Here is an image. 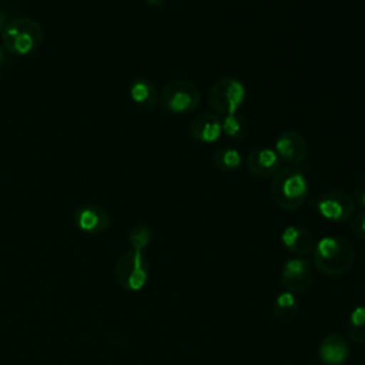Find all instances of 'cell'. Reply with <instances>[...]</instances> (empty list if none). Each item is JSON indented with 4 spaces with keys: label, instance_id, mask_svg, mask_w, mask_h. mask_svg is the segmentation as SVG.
Instances as JSON below:
<instances>
[{
    "label": "cell",
    "instance_id": "1",
    "mask_svg": "<svg viewBox=\"0 0 365 365\" xmlns=\"http://www.w3.org/2000/svg\"><path fill=\"white\" fill-rule=\"evenodd\" d=\"M355 261V250L352 244L338 235L322 237L314 247L315 268L328 275L339 277L351 269Z\"/></svg>",
    "mask_w": 365,
    "mask_h": 365
},
{
    "label": "cell",
    "instance_id": "2",
    "mask_svg": "<svg viewBox=\"0 0 365 365\" xmlns=\"http://www.w3.org/2000/svg\"><path fill=\"white\" fill-rule=\"evenodd\" d=\"M269 194L281 210H298L305 204L309 194L307 175L295 167L279 168L271 181Z\"/></svg>",
    "mask_w": 365,
    "mask_h": 365
},
{
    "label": "cell",
    "instance_id": "3",
    "mask_svg": "<svg viewBox=\"0 0 365 365\" xmlns=\"http://www.w3.org/2000/svg\"><path fill=\"white\" fill-rule=\"evenodd\" d=\"M3 46L19 56H26L38 48L43 41V29L29 17H16L1 30Z\"/></svg>",
    "mask_w": 365,
    "mask_h": 365
},
{
    "label": "cell",
    "instance_id": "4",
    "mask_svg": "<svg viewBox=\"0 0 365 365\" xmlns=\"http://www.w3.org/2000/svg\"><path fill=\"white\" fill-rule=\"evenodd\" d=\"M201 101L200 88L188 80H173L165 84L158 96L163 111L168 114H187L194 111Z\"/></svg>",
    "mask_w": 365,
    "mask_h": 365
},
{
    "label": "cell",
    "instance_id": "5",
    "mask_svg": "<svg viewBox=\"0 0 365 365\" xmlns=\"http://www.w3.org/2000/svg\"><path fill=\"white\" fill-rule=\"evenodd\" d=\"M150 277V264L143 251L130 250L120 255L114 267L117 284L127 291H140Z\"/></svg>",
    "mask_w": 365,
    "mask_h": 365
},
{
    "label": "cell",
    "instance_id": "6",
    "mask_svg": "<svg viewBox=\"0 0 365 365\" xmlns=\"http://www.w3.org/2000/svg\"><path fill=\"white\" fill-rule=\"evenodd\" d=\"M208 100L218 114H222L224 117L237 114L247 100V88L237 77L225 76L211 86Z\"/></svg>",
    "mask_w": 365,
    "mask_h": 365
},
{
    "label": "cell",
    "instance_id": "7",
    "mask_svg": "<svg viewBox=\"0 0 365 365\" xmlns=\"http://www.w3.org/2000/svg\"><path fill=\"white\" fill-rule=\"evenodd\" d=\"M318 214L332 222L348 221L356 210V202L351 194L341 188L324 191L315 201Z\"/></svg>",
    "mask_w": 365,
    "mask_h": 365
},
{
    "label": "cell",
    "instance_id": "8",
    "mask_svg": "<svg viewBox=\"0 0 365 365\" xmlns=\"http://www.w3.org/2000/svg\"><path fill=\"white\" fill-rule=\"evenodd\" d=\"M314 279V265L302 257L288 259L281 271V281L287 291L292 294L305 292Z\"/></svg>",
    "mask_w": 365,
    "mask_h": 365
},
{
    "label": "cell",
    "instance_id": "9",
    "mask_svg": "<svg viewBox=\"0 0 365 365\" xmlns=\"http://www.w3.org/2000/svg\"><path fill=\"white\" fill-rule=\"evenodd\" d=\"M274 150L281 160L291 165H298L308 155V143L302 134L294 130L282 131L275 140Z\"/></svg>",
    "mask_w": 365,
    "mask_h": 365
},
{
    "label": "cell",
    "instance_id": "10",
    "mask_svg": "<svg viewBox=\"0 0 365 365\" xmlns=\"http://www.w3.org/2000/svg\"><path fill=\"white\" fill-rule=\"evenodd\" d=\"M188 134L200 144H212L222 135L221 118L210 111L200 113L190 121Z\"/></svg>",
    "mask_w": 365,
    "mask_h": 365
},
{
    "label": "cell",
    "instance_id": "11",
    "mask_svg": "<svg viewBox=\"0 0 365 365\" xmlns=\"http://www.w3.org/2000/svg\"><path fill=\"white\" fill-rule=\"evenodd\" d=\"M73 217L77 228L87 234H101L110 227L108 212L96 204H86L78 207Z\"/></svg>",
    "mask_w": 365,
    "mask_h": 365
},
{
    "label": "cell",
    "instance_id": "12",
    "mask_svg": "<svg viewBox=\"0 0 365 365\" xmlns=\"http://www.w3.org/2000/svg\"><path fill=\"white\" fill-rule=\"evenodd\" d=\"M245 165L248 171L259 178H268L277 174L281 168V158L274 148L259 147L252 150L247 158Z\"/></svg>",
    "mask_w": 365,
    "mask_h": 365
},
{
    "label": "cell",
    "instance_id": "13",
    "mask_svg": "<svg viewBox=\"0 0 365 365\" xmlns=\"http://www.w3.org/2000/svg\"><path fill=\"white\" fill-rule=\"evenodd\" d=\"M318 356L325 365H344L349 358L348 341L339 334L327 335L318 346Z\"/></svg>",
    "mask_w": 365,
    "mask_h": 365
},
{
    "label": "cell",
    "instance_id": "14",
    "mask_svg": "<svg viewBox=\"0 0 365 365\" xmlns=\"http://www.w3.org/2000/svg\"><path fill=\"white\" fill-rule=\"evenodd\" d=\"M282 245L292 254L302 257L314 251L315 240L314 235L304 227L288 225L281 232Z\"/></svg>",
    "mask_w": 365,
    "mask_h": 365
},
{
    "label": "cell",
    "instance_id": "15",
    "mask_svg": "<svg viewBox=\"0 0 365 365\" xmlns=\"http://www.w3.org/2000/svg\"><path fill=\"white\" fill-rule=\"evenodd\" d=\"M130 97L131 100L141 106L143 108L151 110L158 101V94L155 86L147 78H135L130 86Z\"/></svg>",
    "mask_w": 365,
    "mask_h": 365
},
{
    "label": "cell",
    "instance_id": "16",
    "mask_svg": "<svg viewBox=\"0 0 365 365\" xmlns=\"http://www.w3.org/2000/svg\"><path fill=\"white\" fill-rule=\"evenodd\" d=\"M274 315L279 321H291L297 317L299 311V301L295 297V294L289 291H284L278 294V297L274 301Z\"/></svg>",
    "mask_w": 365,
    "mask_h": 365
},
{
    "label": "cell",
    "instance_id": "17",
    "mask_svg": "<svg viewBox=\"0 0 365 365\" xmlns=\"http://www.w3.org/2000/svg\"><path fill=\"white\" fill-rule=\"evenodd\" d=\"M212 163L218 170L232 173V171H237L241 168L242 155L237 148L224 147V148L217 150L212 154Z\"/></svg>",
    "mask_w": 365,
    "mask_h": 365
},
{
    "label": "cell",
    "instance_id": "18",
    "mask_svg": "<svg viewBox=\"0 0 365 365\" xmlns=\"http://www.w3.org/2000/svg\"><path fill=\"white\" fill-rule=\"evenodd\" d=\"M348 338L355 344H365V305L354 308L346 321Z\"/></svg>",
    "mask_w": 365,
    "mask_h": 365
},
{
    "label": "cell",
    "instance_id": "19",
    "mask_svg": "<svg viewBox=\"0 0 365 365\" xmlns=\"http://www.w3.org/2000/svg\"><path fill=\"white\" fill-rule=\"evenodd\" d=\"M222 134L232 140H241L247 135V123L238 114L225 115L222 120Z\"/></svg>",
    "mask_w": 365,
    "mask_h": 365
},
{
    "label": "cell",
    "instance_id": "20",
    "mask_svg": "<svg viewBox=\"0 0 365 365\" xmlns=\"http://www.w3.org/2000/svg\"><path fill=\"white\" fill-rule=\"evenodd\" d=\"M128 242L131 250L143 251L151 242V231L145 224H137L128 234Z\"/></svg>",
    "mask_w": 365,
    "mask_h": 365
},
{
    "label": "cell",
    "instance_id": "21",
    "mask_svg": "<svg viewBox=\"0 0 365 365\" xmlns=\"http://www.w3.org/2000/svg\"><path fill=\"white\" fill-rule=\"evenodd\" d=\"M352 232L356 238L365 240V210L358 212L352 220Z\"/></svg>",
    "mask_w": 365,
    "mask_h": 365
},
{
    "label": "cell",
    "instance_id": "22",
    "mask_svg": "<svg viewBox=\"0 0 365 365\" xmlns=\"http://www.w3.org/2000/svg\"><path fill=\"white\" fill-rule=\"evenodd\" d=\"M355 201L365 210V173H362L355 184Z\"/></svg>",
    "mask_w": 365,
    "mask_h": 365
},
{
    "label": "cell",
    "instance_id": "23",
    "mask_svg": "<svg viewBox=\"0 0 365 365\" xmlns=\"http://www.w3.org/2000/svg\"><path fill=\"white\" fill-rule=\"evenodd\" d=\"M145 3L150 7H163L165 4V0H145Z\"/></svg>",
    "mask_w": 365,
    "mask_h": 365
},
{
    "label": "cell",
    "instance_id": "24",
    "mask_svg": "<svg viewBox=\"0 0 365 365\" xmlns=\"http://www.w3.org/2000/svg\"><path fill=\"white\" fill-rule=\"evenodd\" d=\"M1 63H3V48L0 46V66H1Z\"/></svg>",
    "mask_w": 365,
    "mask_h": 365
},
{
    "label": "cell",
    "instance_id": "25",
    "mask_svg": "<svg viewBox=\"0 0 365 365\" xmlns=\"http://www.w3.org/2000/svg\"><path fill=\"white\" fill-rule=\"evenodd\" d=\"M3 27H4V26H3V21H1V17H0V30H3Z\"/></svg>",
    "mask_w": 365,
    "mask_h": 365
},
{
    "label": "cell",
    "instance_id": "26",
    "mask_svg": "<svg viewBox=\"0 0 365 365\" xmlns=\"http://www.w3.org/2000/svg\"><path fill=\"white\" fill-rule=\"evenodd\" d=\"M364 288H365V285H364Z\"/></svg>",
    "mask_w": 365,
    "mask_h": 365
}]
</instances>
